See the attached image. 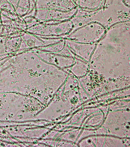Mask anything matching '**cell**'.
I'll return each mask as SVG.
<instances>
[{"mask_svg":"<svg viewBox=\"0 0 130 147\" xmlns=\"http://www.w3.org/2000/svg\"><path fill=\"white\" fill-rule=\"evenodd\" d=\"M107 28L97 21H91L73 28L65 40L85 44L96 43L102 37Z\"/></svg>","mask_w":130,"mask_h":147,"instance_id":"1","label":"cell"},{"mask_svg":"<svg viewBox=\"0 0 130 147\" xmlns=\"http://www.w3.org/2000/svg\"><path fill=\"white\" fill-rule=\"evenodd\" d=\"M65 40L68 47L73 53L84 57H88L92 55L97 44L83 43Z\"/></svg>","mask_w":130,"mask_h":147,"instance_id":"2","label":"cell"}]
</instances>
